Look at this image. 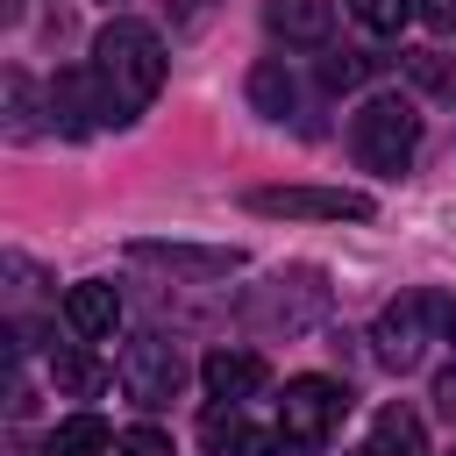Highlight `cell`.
I'll use <instances>...</instances> for the list:
<instances>
[{
	"mask_svg": "<svg viewBox=\"0 0 456 456\" xmlns=\"http://www.w3.org/2000/svg\"><path fill=\"white\" fill-rule=\"evenodd\" d=\"M93 71H100V93H107V121L128 128V121L164 93L171 57H164V36H157L150 21L114 14V21L100 28V43H93Z\"/></svg>",
	"mask_w": 456,
	"mask_h": 456,
	"instance_id": "1",
	"label": "cell"
},
{
	"mask_svg": "<svg viewBox=\"0 0 456 456\" xmlns=\"http://www.w3.org/2000/svg\"><path fill=\"white\" fill-rule=\"evenodd\" d=\"M413 142H420V114H413V100H399V93H370V100L356 107V121H349V150H356V164L378 171V178H399V171L413 164Z\"/></svg>",
	"mask_w": 456,
	"mask_h": 456,
	"instance_id": "2",
	"label": "cell"
},
{
	"mask_svg": "<svg viewBox=\"0 0 456 456\" xmlns=\"http://www.w3.org/2000/svg\"><path fill=\"white\" fill-rule=\"evenodd\" d=\"M428 328H456V306H449L442 292H406V299H392V306L378 314V328H370L378 363H385V370H413V363L428 356Z\"/></svg>",
	"mask_w": 456,
	"mask_h": 456,
	"instance_id": "3",
	"label": "cell"
},
{
	"mask_svg": "<svg viewBox=\"0 0 456 456\" xmlns=\"http://www.w3.org/2000/svg\"><path fill=\"white\" fill-rule=\"evenodd\" d=\"M249 214H278V221H370L378 200L349 192V185H249L242 192Z\"/></svg>",
	"mask_w": 456,
	"mask_h": 456,
	"instance_id": "4",
	"label": "cell"
},
{
	"mask_svg": "<svg viewBox=\"0 0 456 456\" xmlns=\"http://www.w3.org/2000/svg\"><path fill=\"white\" fill-rule=\"evenodd\" d=\"M114 378H121V392L135 399V406H171L178 399V385H185V356H178V342H164V335H128L121 342V356H114Z\"/></svg>",
	"mask_w": 456,
	"mask_h": 456,
	"instance_id": "5",
	"label": "cell"
},
{
	"mask_svg": "<svg viewBox=\"0 0 456 456\" xmlns=\"http://www.w3.org/2000/svg\"><path fill=\"white\" fill-rule=\"evenodd\" d=\"M349 385L342 378H285V399H278V428L299 442V449H321L342 420H349Z\"/></svg>",
	"mask_w": 456,
	"mask_h": 456,
	"instance_id": "6",
	"label": "cell"
},
{
	"mask_svg": "<svg viewBox=\"0 0 456 456\" xmlns=\"http://www.w3.org/2000/svg\"><path fill=\"white\" fill-rule=\"evenodd\" d=\"M328 314V285H321V271H278L264 292H249V321L256 328H285V335H299V328H314Z\"/></svg>",
	"mask_w": 456,
	"mask_h": 456,
	"instance_id": "7",
	"label": "cell"
},
{
	"mask_svg": "<svg viewBox=\"0 0 456 456\" xmlns=\"http://www.w3.org/2000/svg\"><path fill=\"white\" fill-rule=\"evenodd\" d=\"M128 256H135V264H164V271H178V278H228V271H242V249H235V242H171V235H135Z\"/></svg>",
	"mask_w": 456,
	"mask_h": 456,
	"instance_id": "8",
	"label": "cell"
},
{
	"mask_svg": "<svg viewBox=\"0 0 456 456\" xmlns=\"http://www.w3.org/2000/svg\"><path fill=\"white\" fill-rule=\"evenodd\" d=\"M50 114H57L64 135H93V128H107L100 71H57V86H50Z\"/></svg>",
	"mask_w": 456,
	"mask_h": 456,
	"instance_id": "9",
	"label": "cell"
},
{
	"mask_svg": "<svg viewBox=\"0 0 456 456\" xmlns=\"http://www.w3.org/2000/svg\"><path fill=\"white\" fill-rule=\"evenodd\" d=\"M264 28L278 43H299V50H321L335 36V7L328 0H264Z\"/></svg>",
	"mask_w": 456,
	"mask_h": 456,
	"instance_id": "10",
	"label": "cell"
},
{
	"mask_svg": "<svg viewBox=\"0 0 456 456\" xmlns=\"http://www.w3.org/2000/svg\"><path fill=\"white\" fill-rule=\"evenodd\" d=\"M200 378H207L214 399H256V392L271 385V363H264L256 349H214V356L200 363Z\"/></svg>",
	"mask_w": 456,
	"mask_h": 456,
	"instance_id": "11",
	"label": "cell"
},
{
	"mask_svg": "<svg viewBox=\"0 0 456 456\" xmlns=\"http://www.w3.org/2000/svg\"><path fill=\"white\" fill-rule=\"evenodd\" d=\"M64 321H71V335L107 342V335L121 328V292H114V285H100V278H86V285H71V292H64Z\"/></svg>",
	"mask_w": 456,
	"mask_h": 456,
	"instance_id": "12",
	"label": "cell"
},
{
	"mask_svg": "<svg viewBox=\"0 0 456 456\" xmlns=\"http://www.w3.org/2000/svg\"><path fill=\"white\" fill-rule=\"evenodd\" d=\"M356 456H428V428H420V413L385 406V413L370 420V442H363Z\"/></svg>",
	"mask_w": 456,
	"mask_h": 456,
	"instance_id": "13",
	"label": "cell"
},
{
	"mask_svg": "<svg viewBox=\"0 0 456 456\" xmlns=\"http://www.w3.org/2000/svg\"><path fill=\"white\" fill-rule=\"evenodd\" d=\"M114 449H121V435L100 413H64L50 428V456H114Z\"/></svg>",
	"mask_w": 456,
	"mask_h": 456,
	"instance_id": "14",
	"label": "cell"
},
{
	"mask_svg": "<svg viewBox=\"0 0 456 456\" xmlns=\"http://www.w3.org/2000/svg\"><path fill=\"white\" fill-rule=\"evenodd\" d=\"M249 107H256L264 121H292V107H299V86H292V71H285L278 57H264V64L249 71Z\"/></svg>",
	"mask_w": 456,
	"mask_h": 456,
	"instance_id": "15",
	"label": "cell"
},
{
	"mask_svg": "<svg viewBox=\"0 0 456 456\" xmlns=\"http://www.w3.org/2000/svg\"><path fill=\"white\" fill-rule=\"evenodd\" d=\"M107 378H114V370H107L93 349H57V356H50V385H57L64 399H93V392H107Z\"/></svg>",
	"mask_w": 456,
	"mask_h": 456,
	"instance_id": "16",
	"label": "cell"
},
{
	"mask_svg": "<svg viewBox=\"0 0 456 456\" xmlns=\"http://www.w3.org/2000/svg\"><path fill=\"white\" fill-rule=\"evenodd\" d=\"M249 428H242V413H235V399H214L207 413H200V449L207 456H249Z\"/></svg>",
	"mask_w": 456,
	"mask_h": 456,
	"instance_id": "17",
	"label": "cell"
},
{
	"mask_svg": "<svg viewBox=\"0 0 456 456\" xmlns=\"http://www.w3.org/2000/svg\"><path fill=\"white\" fill-rule=\"evenodd\" d=\"M399 64H406V78H413L420 93H435V100H456V57H442V50H406Z\"/></svg>",
	"mask_w": 456,
	"mask_h": 456,
	"instance_id": "18",
	"label": "cell"
},
{
	"mask_svg": "<svg viewBox=\"0 0 456 456\" xmlns=\"http://www.w3.org/2000/svg\"><path fill=\"white\" fill-rule=\"evenodd\" d=\"M43 121H36V86H28V71H7V135L14 142H28Z\"/></svg>",
	"mask_w": 456,
	"mask_h": 456,
	"instance_id": "19",
	"label": "cell"
},
{
	"mask_svg": "<svg viewBox=\"0 0 456 456\" xmlns=\"http://www.w3.org/2000/svg\"><path fill=\"white\" fill-rule=\"evenodd\" d=\"M349 14H356L370 36H399L406 14H420V0H349Z\"/></svg>",
	"mask_w": 456,
	"mask_h": 456,
	"instance_id": "20",
	"label": "cell"
},
{
	"mask_svg": "<svg viewBox=\"0 0 456 456\" xmlns=\"http://www.w3.org/2000/svg\"><path fill=\"white\" fill-rule=\"evenodd\" d=\"M370 78V57H356V50H328L321 57V86L328 93H349V86H363Z\"/></svg>",
	"mask_w": 456,
	"mask_h": 456,
	"instance_id": "21",
	"label": "cell"
},
{
	"mask_svg": "<svg viewBox=\"0 0 456 456\" xmlns=\"http://www.w3.org/2000/svg\"><path fill=\"white\" fill-rule=\"evenodd\" d=\"M121 456H171V435L150 428V420L142 428H121Z\"/></svg>",
	"mask_w": 456,
	"mask_h": 456,
	"instance_id": "22",
	"label": "cell"
},
{
	"mask_svg": "<svg viewBox=\"0 0 456 456\" xmlns=\"http://www.w3.org/2000/svg\"><path fill=\"white\" fill-rule=\"evenodd\" d=\"M420 21L435 36H456V0H420Z\"/></svg>",
	"mask_w": 456,
	"mask_h": 456,
	"instance_id": "23",
	"label": "cell"
},
{
	"mask_svg": "<svg viewBox=\"0 0 456 456\" xmlns=\"http://www.w3.org/2000/svg\"><path fill=\"white\" fill-rule=\"evenodd\" d=\"M435 413H442V420H456V363H449V370H435Z\"/></svg>",
	"mask_w": 456,
	"mask_h": 456,
	"instance_id": "24",
	"label": "cell"
},
{
	"mask_svg": "<svg viewBox=\"0 0 456 456\" xmlns=\"http://www.w3.org/2000/svg\"><path fill=\"white\" fill-rule=\"evenodd\" d=\"M207 14H214V0H178V36L207 28Z\"/></svg>",
	"mask_w": 456,
	"mask_h": 456,
	"instance_id": "25",
	"label": "cell"
},
{
	"mask_svg": "<svg viewBox=\"0 0 456 456\" xmlns=\"http://www.w3.org/2000/svg\"><path fill=\"white\" fill-rule=\"evenodd\" d=\"M449 335H456V328H449Z\"/></svg>",
	"mask_w": 456,
	"mask_h": 456,
	"instance_id": "26",
	"label": "cell"
}]
</instances>
